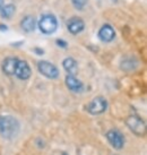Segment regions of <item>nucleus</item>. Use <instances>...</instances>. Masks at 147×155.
Segmentation results:
<instances>
[{"instance_id": "2", "label": "nucleus", "mask_w": 147, "mask_h": 155, "mask_svg": "<svg viewBox=\"0 0 147 155\" xmlns=\"http://www.w3.org/2000/svg\"><path fill=\"white\" fill-rule=\"evenodd\" d=\"M39 28L43 34H52L58 28V21L57 17L52 14H44L41 16L39 23Z\"/></svg>"}, {"instance_id": "17", "label": "nucleus", "mask_w": 147, "mask_h": 155, "mask_svg": "<svg viewBox=\"0 0 147 155\" xmlns=\"http://www.w3.org/2000/svg\"><path fill=\"white\" fill-rule=\"evenodd\" d=\"M34 52H35V53H38V54H40V56H42V54L44 53L43 50H42V49H40V48H35Z\"/></svg>"}, {"instance_id": "19", "label": "nucleus", "mask_w": 147, "mask_h": 155, "mask_svg": "<svg viewBox=\"0 0 147 155\" xmlns=\"http://www.w3.org/2000/svg\"><path fill=\"white\" fill-rule=\"evenodd\" d=\"M5 6V0H0V10H1V8Z\"/></svg>"}, {"instance_id": "5", "label": "nucleus", "mask_w": 147, "mask_h": 155, "mask_svg": "<svg viewBox=\"0 0 147 155\" xmlns=\"http://www.w3.org/2000/svg\"><path fill=\"white\" fill-rule=\"evenodd\" d=\"M38 70L40 74H42L44 77L49 79H56L59 77V69L52 62H49L47 60H41L38 62Z\"/></svg>"}, {"instance_id": "10", "label": "nucleus", "mask_w": 147, "mask_h": 155, "mask_svg": "<svg viewBox=\"0 0 147 155\" xmlns=\"http://www.w3.org/2000/svg\"><path fill=\"white\" fill-rule=\"evenodd\" d=\"M67 28L71 34H79L85 28V23L80 17H71L67 22Z\"/></svg>"}, {"instance_id": "8", "label": "nucleus", "mask_w": 147, "mask_h": 155, "mask_svg": "<svg viewBox=\"0 0 147 155\" xmlns=\"http://www.w3.org/2000/svg\"><path fill=\"white\" fill-rule=\"evenodd\" d=\"M18 60L19 59L15 58V57H7L6 59H4L2 64H1V70H2V73L6 74L7 76H14L16 67H17Z\"/></svg>"}, {"instance_id": "16", "label": "nucleus", "mask_w": 147, "mask_h": 155, "mask_svg": "<svg viewBox=\"0 0 147 155\" xmlns=\"http://www.w3.org/2000/svg\"><path fill=\"white\" fill-rule=\"evenodd\" d=\"M56 44L58 45V47L62 48V49H66V48L68 47V43H67L66 41H64V40H61V39L56 40Z\"/></svg>"}, {"instance_id": "1", "label": "nucleus", "mask_w": 147, "mask_h": 155, "mask_svg": "<svg viewBox=\"0 0 147 155\" xmlns=\"http://www.w3.org/2000/svg\"><path fill=\"white\" fill-rule=\"evenodd\" d=\"M19 122L13 116H0V135L6 139H13L19 133Z\"/></svg>"}, {"instance_id": "12", "label": "nucleus", "mask_w": 147, "mask_h": 155, "mask_svg": "<svg viewBox=\"0 0 147 155\" xmlns=\"http://www.w3.org/2000/svg\"><path fill=\"white\" fill-rule=\"evenodd\" d=\"M62 67L68 73V75H74L76 76L78 70V66H77V61L75 60L74 58H66L65 60L62 61Z\"/></svg>"}, {"instance_id": "4", "label": "nucleus", "mask_w": 147, "mask_h": 155, "mask_svg": "<svg viewBox=\"0 0 147 155\" xmlns=\"http://www.w3.org/2000/svg\"><path fill=\"white\" fill-rule=\"evenodd\" d=\"M87 112L93 116H99L106 111L108 109V101L103 96H96L87 104Z\"/></svg>"}, {"instance_id": "3", "label": "nucleus", "mask_w": 147, "mask_h": 155, "mask_svg": "<svg viewBox=\"0 0 147 155\" xmlns=\"http://www.w3.org/2000/svg\"><path fill=\"white\" fill-rule=\"evenodd\" d=\"M126 125L128 126L130 131L139 137H143L146 134V122L138 116H130L126 120Z\"/></svg>"}, {"instance_id": "15", "label": "nucleus", "mask_w": 147, "mask_h": 155, "mask_svg": "<svg viewBox=\"0 0 147 155\" xmlns=\"http://www.w3.org/2000/svg\"><path fill=\"white\" fill-rule=\"evenodd\" d=\"M88 0H71V4L74 5V7L78 10H82L85 6H86Z\"/></svg>"}, {"instance_id": "7", "label": "nucleus", "mask_w": 147, "mask_h": 155, "mask_svg": "<svg viewBox=\"0 0 147 155\" xmlns=\"http://www.w3.org/2000/svg\"><path fill=\"white\" fill-rule=\"evenodd\" d=\"M32 75V70H31L30 65L27 64L25 60H18L17 67L15 70V76L21 79V81H27Z\"/></svg>"}, {"instance_id": "6", "label": "nucleus", "mask_w": 147, "mask_h": 155, "mask_svg": "<svg viewBox=\"0 0 147 155\" xmlns=\"http://www.w3.org/2000/svg\"><path fill=\"white\" fill-rule=\"evenodd\" d=\"M105 136H106V139L110 143V145L113 148H116V150H121L122 147H123V145H125V137L118 130H114V129L109 130Z\"/></svg>"}, {"instance_id": "13", "label": "nucleus", "mask_w": 147, "mask_h": 155, "mask_svg": "<svg viewBox=\"0 0 147 155\" xmlns=\"http://www.w3.org/2000/svg\"><path fill=\"white\" fill-rule=\"evenodd\" d=\"M35 25H36V21L32 15H27L22 19L21 22V27L23 31H25L27 33H31L35 30Z\"/></svg>"}, {"instance_id": "11", "label": "nucleus", "mask_w": 147, "mask_h": 155, "mask_svg": "<svg viewBox=\"0 0 147 155\" xmlns=\"http://www.w3.org/2000/svg\"><path fill=\"white\" fill-rule=\"evenodd\" d=\"M65 83L67 88L70 90L71 92H75V93H79L84 88L83 83L78 78H76V76H74V75H67L65 78Z\"/></svg>"}, {"instance_id": "9", "label": "nucleus", "mask_w": 147, "mask_h": 155, "mask_svg": "<svg viewBox=\"0 0 147 155\" xmlns=\"http://www.w3.org/2000/svg\"><path fill=\"white\" fill-rule=\"evenodd\" d=\"M97 35H99V39L102 42H111L116 38V32H114V28L110 24H104L99 30Z\"/></svg>"}, {"instance_id": "14", "label": "nucleus", "mask_w": 147, "mask_h": 155, "mask_svg": "<svg viewBox=\"0 0 147 155\" xmlns=\"http://www.w3.org/2000/svg\"><path fill=\"white\" fill-rule=\"evenodd\" d=\"M15 10H16V7L13 4L5 5L4 7L1 8V10H0V15L5 19H9V18L13 17V15L15 14Z\"/></svg>"}, {"instance_id": "20", "label": "nucleus", "mask_w": 147, "mask_h": 155, "mask_svg": "<svg viewBox=\"0 0 147 155\" xmlns=\"http://www.w3.org/2000/svg\"><path fill=\"white\" fill-rule=\"evenodd\" d=\"M61 155H67V154H66V153H64V154H61Z\"/></svg>"}, {"instance_id": "18", "label": "nucleus", "mask_w": 147, "mask_h": 155, "mask_svg": "<svg viewBox=\"0 0 147 155\" xmlns=\"http://www.w3.org/2000/svg\"><path fill=\"white\" fill-rule=\"evenodd\" d=\"M7 26L5 25V24H0V31H7Z\"/></svg>"}]
</instances>
